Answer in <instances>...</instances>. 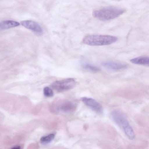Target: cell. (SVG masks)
Here are the masks:
<instances>
[{
  "label": "cell",
  "mask_w": 149,
  "mask_h": 149,
  "mask_svg": "<svg viewBox=\"0 0 149 149\" xmlns=\"http://www.w3.org/2000/svg\"><path fill=\"white\" fill-rule=\"evenodd\" d=\"M101 65L106 68L113 70H123L127 67L125 63L114 61H104L101 63Z\"/></svg>",
  "instance_id": "obj_7"
},
{
  "label": "cell",
  "mask_w": 149,
  "mask_h": 149,
  "mask_svg": "<svg viewBox=\"0 0 149 149\" xmlns=\"http://www.w3.org/2000/svg\"><path fill=\"white\" fill-rule=\"evenodd\" d=\"M56 111L63 112H70L74 111L76 108L75 104L70 101L61 100L57 101L54 105Z\"/></svg>",
  "instance_id": "obj_5"
},
{
  "label": "cell",
  "mask_w": 149,
  "mask_h": 149,
  "mask_svg": "<svg viewBox=\"0 0 149 149\" xmlns=\"http://www.w3.org/2000/svg\"><path fill=\"white\" fill-rule=\"evenodd\" d=\"M20 23L17 22L13 20H6L0 23V29H7L19 26Z\"/></svg>",
  "instance_id": "obj_10"
},
{
  "label": "cell",
  "mask_w": 149,
  "mask_h": 149,
  "mask_svg": "<svg viewBox=\"0 0 149 149\" xmlns=\"http://www.w3.org/2000/svg\"><path fill=\"white\" fill-rule=\"evenodd\" d=\"M21 24L26 28L38 33H41L42 29L39 24L37 22L31 20L22 21Z\"/></svg>",
  "instance_id": "obj_8"
},
{
  "label": "cell",
  "mask_w": 149,
  "mask_h": 149,
  "mask_svg": "<svg viewBox=\"0 0 149 149\" xmlns=\"http://www.w3.org/2000/svg\"><path fill=\"white\" fill-rule=\"evenodd\" d=\"M132 63L146 66H148L149 58L147 56H141L132 58L130 60Z\"/></svg>",
  "instance_id": "obj_9"
},
{
  "label": "cell",
  "mask_w": 149,
  "mask_h": 149,
  "mask_svg": "<svg viewBox=\"0 0 149 149\" xmlns=\"http://www.w3.org/2000/svg\"><path fill=\"white\" fill-rule=\"evenodd\" d=\"M54 134H50L47 136L42 137L40 139V142L42 144H46L51 142L54 138Z\"/></svg>",
  "instance_id": "obj_12"
},
{
  "label": "cell",
  "mask_w": 149,
  "mask_h": 149,
  "mask_svg": "<svg viewBox=\"0 0 149 149\" xmlns=\"http://www.w3.org/2000/svg\"><path fill=\"white\" fill-rule=\"evenodd\" d=\"M11 149H20V147L19 146H16L13 147Z\"/></svg>",
  "instance_id": "obj_14"
},
{
  "label": "cell",
  "mask_w": 149,
  "mask_h": 149,
  "mask_svg": "<svg viewBox=\"0 0 149 149\" xmlns=\"http://www.w3.org/2000/svg\"><path fill=\"white\" fill-rule=\"evenodd\" d=\"M82 100L96 113L101 114L103 113V109L102 105L95 99L85 97L82 98Z\"/></svg>",
  "instance_id": "obj_6"
},
{
  "label": "cell",
  "mask_w": 149,
  "mask_h": 149,
  "mask_svg": "<svg viewBox=\"0 0 149 149\" xmlns=\"http://www.w3.org/2000/svg\"><path fill=\"white\" fill-rule=\"evenodd\" d=\"M81 65L84 69L92 72H97L100 71V69L98 67L86 61H82L81 62Z\"/></svg>",
  "instance_id": "obj_11"
},
{
  "label": "cell",
  "mask_w": 149,
  "mask_h": 149,
  "mask_svg": "<svg viewBox=\"0 0 149 149\" xmlns=\"http://www.w3.org/2000/svg\"><path fill=\"white\" fill-rule=\"evenodd\" d=\"M118 40L117 37L110 35H91L85 36L83 40V42L91 46H102L110 45Z\"/></svg>",
  "instance_id": "obj_2"
},
{
  "label": "cell",
  "mask_w": 149,
  "mask_h": 149,
  "mask_svg": "<svg viewBox=\"0 0 149 149\" xmlns=\"http://www.w3.org/2000/svg\"><path fill=\"white\" fill-rule=\"evenodd\" d=\"M111 116L114 121L123 129L127 137L132 140L134 139L135 135L134 131L123 114L118 111H114L112 112Z\"/></svg>",
  "instance_id": "obj_3"
},
{
  "label": "cell",
  "mask_w": 149,
  "mask_h": 149,
  "mask_svg": "<svg viewBox=\"0 0 149 149\" xmlns=\"http://www.w3.org/2000/svg\"><path fill=\"white\" fill-rule=\"evenodd\" d=\"M124 9L115 7L109 6L93 10L92 14L95 18L101 21H105L115 18L125 12Z\"/></svg>",
  "instance_id": "obj_1"
},
{
  "label": "cell",
  "mask_w": 149,
  "mask_h": 149,
  "mask_svg": "<svg viewBox=\"0 0 149 149\" xmlns=\"http://www.w3.org/2000/svg\"><path fill=\"white\" fill-rule=\"evenodd\" d=\"M75 85V80L70 78L55 81L52 84L51 86L56 91L62 92L73 88Z\"/></svg>",
  "instance_id": "obj_4"
},
{
  "label": "cell",
  "mask_w": 149,
  "mask_h": 149,
  "mask_svg": "<svg viewBox=\"0 0 149 149\" xmlns=\"http://www.w3.org/2000/svg\"><path fill=\"white\" fill-rule=\"evenodd\" d=\"M43 94L45 96L48 97L53 96L54 94L52 89L48 87H46L44 88Z\"/></svg>",
  "instance_id": "obj_13"
}]
</instances>
